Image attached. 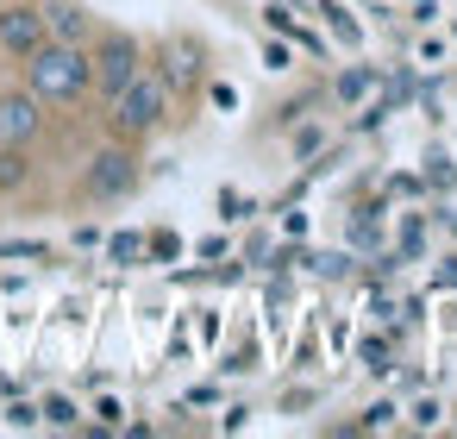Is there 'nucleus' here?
Here are the masks:
<instances>
[{"label": "nucleus", "instance_id": "nucleus-1", "mask_svg": "<svg viewBox=\"0 0 457 439\" xmlns=\"http://www.w3.org/2000/svg\"><path fill=\"white\" fill-rule=\"evenodd\" d=\"M26 89L38 101H57V107H76L88 89H95V70H88V51L82 45H63V38H45L32 57H26Z\"/></svg>", "mask_w": 457, "mask_h": 439}, {"label": "nucleus", "instance_id": "nucleus-2", "mask_svg": "<svg viewBox=\"0 0 457 439\" xmlns=\"http://www.w3.org/2000/svg\"><path fill=\"white\" fill-rule=\"evenodd\" d=\"M113 139L120 145H132V139H151L163 120H170V82L163 76H151V70H138L120 95H113Z\"/></svg>", "mask_w": 457, "mask_h": 439}, {"label": "nucleus", "instance_id": "nucleus-3", "mask_svg": "<svg viewBox=\"0 0 457 439\" xmlns=\"http://www.w3.org/2000/svg\"><path fill=\"white\" fill-rule=\"evenodd\" d=\"M88 70H95V89L113 101L138 70H145V51H138V38H126V32H107L95 51H88Z\"/></svg>", "mask_w": 457, "mask_h": 439}, {"label": "nucleus", "instance_id": "nucleus-4", "mask_svg": "<svg viewBox=\"0 0 457 439\" xmlns=\"http://www.w3.org/2000/svg\"><path fill=\"white\" fill-rule=\"evenodd\" d=\"M132 189H138V157H132L126 145L95 151V164H88V176H82V195H88V201H126Z\"/></svg>", "mask_w": 457, "mask_h": 439}, {"label": "nucleus", "instance_id": "nucleus-5", "mask_svg": "<svg viewBox=\"0 0 457 439\" xmlns=\"http://www.w3.org/2000/svg\"><path fill=\"white\" fill-rule=\"evenodd\" d=\"M38 126H45V101L32 89H7V95H0V145L26 151L38 139Z\"/></svg>", "mask_w": 457, "mask_h": 439}, {"label": "nucleus", "instance_id": "nucleus-6", "mask_svg": "<svg viewBox=\"0 0 457 439\" xmlns=\"http://www.w3.org/2000/svg\"><path fill=\"white\" fill-rule=\"evenodd\" d=\"M51 38V26H45V13L38 7H0V51H7V57H32L38 45Z\"/></svg>", "mask_w": 457, "mask_h": 439}, {"label": "nucleus", "instance_id": "nucleus-7", "mask_svg": "<svg viewBox=\"0 0 457 439\" xmlns=\"http://www.w3.org/2000/svg\"><path fill=\"white\" fill-rule=\"evenodd\" d=\"M163 82H170V89H188V82H201V51H195L188 38H176V45L163 51Z\"/></svg>", "mask_w": 457, "mask_h": 439}, {"label": "nucleus", "instance_id": "nucleus-8", "mask_svg": "<svg viewBox=\"0 0 457 439\" xmlns=\"http://www.w3.org/2000/svg\"><path fill=\"white\" fill-rule=\"evenodd\" d=\"M45 26H51L63 45H82V38H88V13L76 7V0H57V7H45Z\"/></svg>", "mask_w": 457, "mask_h": 439}, {"label": "nucleus", "instance_id": "nucleus-9", "mask_svg": "<svg viewBox=\"0 0 457 439\" xmlns=\"http://www.w3.org/2000/svg\"><path fill=\"white\" fill-rule=\"evenodd\" d=\"M370 89H376V70H370V63H357V70H338V82H332V95H338L345 107H357Z\"/></svg>", "mask_w": 457, "mask_h": 439}, {"label": "nucleus", "instance_id": "nucleus-10", "mask_svg": "<svg viewBox=\"0 0 457 439\" xmlns=\"http://www.w3.org/2000/svg\"><path fill=\"white\" fill-rule=\"evenodd\" d=\"M38 420H51V426H63V433H70L82 414H76V401H70V395H51V401L38 408Z\"/></svg>", "mask_w": 457, "mask_h": 439}, {"label": "nucleus", "instance_id": "nucleus-11", "mask_svg": "<svg viewBox=\"0 0 457 439\" xmlns=\"http://www.w3.org/2000/svg\"><path fill=\"white\" fill-rule=\"evenodd\" d=\"M107 251H113V264H138V257H145V239H138V232H113Z\"/></svg>", "mask_w": 457, "mask_h": 439}, {"label": "nucleus", "instance_id": "nucleus-12", "mask_svg": "<svg viewBox=\"0 0 457 439\" xmlns=\"http://www.w3.org/2000/svg\"><path fill=\"white\" fill-rule=\"evenodd\" d=\"M20 176H26V157H20L13 145H0V189H13Z\"/></svg>", "mask_w": 457, "mask_h": 439}, {"label": "nucleus", "instance_id": "nucleus-13", "mask_svg": "<svg viewBox=\"0 0 457 439\" xmlns=\"http://www.w3.org/2000/svg\"><path fill=\"white\" fill-rule=\"evenodd\" d=\"M363 364H370V370H388V345H382V339H363Z\"/></svg>", "mask_w": 457, "mask_h": 439}, {"label": "nucleus", "instance_id": "nucleus-14", "mask_svg": "<svg viewBox=\"0 0 457 439\" xmlns=\"http://www.w3.org/2000/svg\"><path fill=\"white\" fill-rule=\"evenodd\" d=\"M176 251H182L176 232H157V239H151V257H176Z\"/></svg>", "mask_w": 457, "mask_h": 439}, {"label": "nucleus", "instance_id": "nucleus-15", "mask_svg": "<svg viewBox=\"0 0 457 439\" xmlns=\"http://www.w3.org/2000/svg\"><path fill=\"white\" fill-rule=\"evenodd\" d=\"M7 420H13V426H32V420H38V408H26V401H13V408H7Z\"/></svg>", "mask_w": 457, "mask_h": 439}, {"label": "nucleus", "instance_id": "nucleus-16", "mask_svg": "<svg viewBox=\"0 0 457 439\" xmlns=\"http://www.w3.org/2000/svg\"><path fill=\"white\" fill-rule=\"evenodd\" d=\"M0 7H7V0H0Z\"/></svg>", "mask_w": 457, "mask_h": 439}]
</instances>
